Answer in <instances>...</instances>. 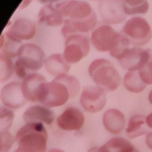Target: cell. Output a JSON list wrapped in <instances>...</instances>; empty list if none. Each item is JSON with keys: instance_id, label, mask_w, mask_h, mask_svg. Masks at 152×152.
<instances>
[{"instance_id": "obj_18", "label": "cell", "mask_w": 152, "mask_h": 152, "mask_svg": "<svg viewBox=\"0 0 152 152\" xmlns=\"http://www.w3.org/2000/svg\"><path fill=\"white\" fill-rule=\"evenodd\" d=\"M38 21L51 27H59L64 22V16L59 10L52 4L44 5L38 15Z\"/></svg>"}, {"instance_id": "obj_34", "label": "cell", "mask_w": 152, "mask_h": 152, "mask_svg": "<svg viewBox=\"0 0 152 152\" xmlns=\"http://www.w3.org/2000/svg\"><path fill=\"white\" fill-rule=\"evenodd\" d=\"M133 152H140L139 151L138 149H137V148H135L134 149V151H133Z\"/></svg>"}, {"instance_id": "obj_9", "label": "cell", "mask_w": 152, "mask_h": 152, "mask_svg": "<svg viewBox=\"0 0 152 152\" xmlns=\"http://www.w3.org/2000/svg\"><path fill=\"white\" fill-rule=\"evenodd\" d=\"M81 104L86 111L97 113L102 110L107 103L105 91L98 86L85 88L81 95Z\"/></svg>"}, {"instance_id": "obj_31", "label": "cell", "mask_w": 152, "mask_h": 152, "mask_svg": "<svg viewBox=\"0 0 152 152\" xmlns=\"http://www.w3.org/2000/svg\"><path fill=\"white\" fill-rule=\"evenodd\" d=\"M88 152H107L103 146L100 147H94L91 148Z\"/></svg>"}, {"instance_id": "obj_1", "label": "cell", "mask_w": 152, "mask_h": 152, "mask_svg": "<svg viewBox=\"0 0 152 152\" xmlns=\"http://www.w3.org/2000/svg\"><path fill=\"white\" fill-rule=\"evenodd\" d=\"M57 8L69 20L74 34H86L97 22V15L91 5L86 1H70L58 3Z\"/></svg>"}, {"instance_id": "obj_3", "label": "cell", "mask_w": 152, "mask_h": 152, "mask_svg": "<svg viewBox=\"0 0 152 152\" xmlns=\"http://www.w3.org/2000/svg\"><path fill=\"white\" fill-rule=\"evenodd\" d=\"M89 73L97 86L104 91H114L121 85V78L119 72L106 59L94 60L89 67Z\"/></svg>"}, {"instance_id": "obj_8", "label": "cell", "mask_w": 152, "mask_h": 152, "mask_svg": "<svg viewBox=\"0 0 152 152\" xmlns=\"http://www.w3.org/2000/svg\"><path fill=\"white\" fill-rule=\"evenodd\" d=\"M48 84L44 76L34 72L23 80L22 91L27 101L42 103L47 94Z\"/></svg>"}, {"instance_id": "obj_27", "label": "cell", "mask_w": 152, "mask_h": 152, "mask_svg": "<svg viewBox=\"0 0 152 152\" xmlns=\"http://www.w3.org/2000/svg\"><path fill=\"white\" fill-rule=\"evenodd\" d=\"M14 112L4 107L0 109V131L8 130L11 128L14 120Z\"/></svg>"}, {"instance_id": "obj_17", "label": "cell", "mask_w": 152, "mask_h": 152, "mask_svg": "<svg viewBox=\"0 0 152 152\" xmlns=\"http://www.w3.org/2000/svg\"><path fill=\"white\" fill-rule=\"evenodd\" d=\"M54 113L48 108L40 106H34L28 108L23 114L24 121L30 122H44L51 124L55 120Z\"/></svg>"}, {"instance_id": "obj_10", "label": "cell", "mask_w": 152, "mask_h": 152, "mask_svg": "<svg viewBox=\"0 0 152 152\" xmlns=\"http://www.w3.org/2000/svg\"><path fill=\"white\" fill-rule=\"evenodd\" d=\"M69 98H71V96L68 88L55 78L48 82L47 94L42 103L47 107H57L64 105Z\"/></svg>"}, {"instance_id": "obj_23", "label": "cell", "mask_w": 152, "mask_h": 152, "mask_svg": "<svg viewBox=\"0 0 152 152\" xmlns=\"http://www.w3.org/2000/svg\"><path fill=\"white\" fill-rule=\"evenodd\" d=\"M123 7L125 14L132 15L147 13L149 5L146 1H124Z\"/></svg>"}, {"instance_id": "obj_13", "label": "cell", "mask_w": 152, "mask_h": 152, "mask_svg": "<svg viewBox=\"0 0 152 152\" xmlns=\"http://www.w3.org/2000/svg\"><path fill=\"white\" fill-rule=\"evenodd\" d=\"M36 26L26 18L18 19L11 26L6 35L14 40L22 42L32 38L36 34Z\"/></svg>"}, {"instance_id": "obj_25", "label": "cell", "mask_w": 152, "mask_h": 152, "mask_svg": "<svg viewBox=\"0 0 152 152\" xmlns=\"http://www.w3.org/2000/svg\"><path fill=\"white\" fill-rule=\"evenodd\" d=\"M138 70L140 77L145 84H152V52L150 49L146 58Z\"/></svg>"}, {"instance_id": "obj_22", "label": "cell", "mask_w": 152, "mask_h": 152, "mask_svg": "<svg viewBox=\"0 0 152 152\" xmlns=\"http://www.w3.org/2000/svg\"><path fill=\"white\" fill-rule=\"evenodd\" d=\"M107 152H133L134 146L125 139L115 137L102 146Z\"/></svg>"}, {"instance_id": "obj_28", "label": "cell", "mask_w": 152, "mask_h": 152, "mask_svg": "<svg viewBox=\"0 0 152 152\" xmlns=\"http://www.w3.org/2000/svg\"><path fill=\"white\" fill-rule=\"evenodd\" d=\"M15 138L8 130L0 131V151L8 152L15 143Z\"/></svg>"}, {"instance_id": "obj_19", "label": "cell", "mask_w": 152, "mask_h": 152, "mask_svg": "<svg viewBox=\"0 0 152 152\" xmlns=\"http://www.w3.org/2000/svg\"><path fill=\"white\" fill-rule=\"evenodd\" d=\"M45 68L48 72L53 76H57L67 74L71 65L65 59L64 55L55 54L46 60Z\"/></svg>"}, {"instance_id": "obj_7", "label": "cell", "mask_w": 152, "mask_h": 152, "mask_svg": "<svg viewBox=\"0 0 152 152\" xmlns=\"http://www.w3.org/2000/svg\"><path fill=\"white\" fill-rule=\"evenodd\" d=\"M121 37L108 25H102L96 28L91 33V41L97 51L110 52L117 46Z\"/></svg>"}, {"instance_id": "obj_20", "label": "cell", "mask_w": 152, "mask_h": 152, "mask_svg": "<svg viewBox=\"0 0 152 152\" xmlns=\"http://www.w3.org/2000/svg\"><path fill=\"white\" fill-rule=\"evenodd\" d=\"M146 118L141 114H135L129 120L126 134L130 139L135 138L148 133V129L146 125Z\"/></svg>"}, {"instance_id": "obj_24", "label": "cell", "mask_w": 152, "mask_h": 152, "mask_svg": "<svg viewBox=\"0 0 152 152\" xmlns=\"http://www.w3.org/2000/svg\"><path fill=\"white\" fill-rule=\"evenodd\" d=\"M12 58L1 52L0 53V80L3 82L8 80L13 75L15 65Z\"/></svg>"}, {"instance_id": "obj_21", "label": "cell", "mask_w": 152, "mask_h": 152, "mask_svg": "<svg viewBox=\"0 0 152 152\" xmlns=\"http://www.w3.org/2000/svg\"><path fill=\"white\" fill-rule=\"evenodd\" d=\"M124 85L130 92L135 93L142 92L147 86L142 81L138 70L130 71L125 74Z\"/></svg>"}, {"instance_id": "obj_4", "label": "cell", "mask_w": 152, "mask_h": 152, "mask_svg": "<svg viewBox=\"0 0 152 152\" xmlns=\"http://www.w3.org/2000/svg\"><path fill=\"white\" fill-rule=\"evenodd\" d=\"M121 34L125 37L130 45L135 47L143 46L151 39V27L145 19L136 17L125 23Z\"/></svg>"}, {"instance_id": "obj_14", "label": "cell", "mask_w": 152, "mask_h": 152, "mask_svg": "<svg viewBox=\"0 0 152 152\" xmlns=\"http://www.w3.org/2000/svg\"><path fill=\"white\" fill-rule=\"evenodd\" d=\"M84 120V115L79 109L71 107L58 117L57 124L64 130H79L83 126Z\"/></svg>"}, {"instance_id": "obj_2", "label": "cell", "mask_w": 152, "mask_h": 152, "mask_svg": "<svg viewBox=\"0 0 152 152\" xmlns=\"http://www.w3.org/2000/svg\"><path fill=\"white\" fill-rule=\"evenodd\" d=\"M16 140L22 152H45L48 132L42 122H30L18 131Z\"/></svg>"}, {"instance_id": "obj_15", "label": "cell", "mask_w": 152, "mask_h": 152, "mask_svg": "<svg viewBox=\"0 0 152 152\" xmlns=\"http://www.w3.org/2000/svg\"><path fill=\"white\" fill-rule=\"evenodd\" d=\"M149 49L144 50L138 47L129 48L117 60L124 69L130 71L138 70L146 58Z\"/></svg>"}, {"instance_id": "obj_16", "label": "cell", "mask_w": 152, "mask_h": 152, "mask_svg": "<svg viewBox=\"0 0 152 152\" xmlns=\"http://www.w3.org/2000/svg\"><path fill=\"white\" fill-rule=\"evenodd\" d=\"M103 123L107 130L113 134L122 132L126 125L124 114L118 109H110L104 114Z\"/></svg>"}, {"instance_id": "obj_11", "label": "cell", "mask_w": 152, "mask_h": 152, "mask_svg": "<svg viewBox=\"0 0 152 152\" xmlns=\"http://www.w3.org/2000/svg\"><path fill=\"white\" fill-rule=\"evenodd\" d=\"M1 98L6 106L12 109L22 107L27 101L22 91V83L17 81L10 82L3 87Z\"/></svg>"}, {"instance_id": "obj_33", "label": "cell", "mask_w": 152, "mask_h": 152, "mask_svg": "<svg viewBox=\"0 0 152 152\" xmlns=\"http://www.w3.org/2000/svg\"><path fill=\"white\" fill-rule=\"evenodd\" d=\"M148 99H149V102L152 105V91L149 93V96H148Z\"/></svg>"}, {"instance_id": "obj_6", "label": "cell", "mask_w": 152, "mask_h": 152, "mask_svg": "<svg viewBox=\"0 0 152 152\" xmlns=\"http://www.w3.org/2000/svg\"><path fill=\"white\" fill-rule=\"evenodd\" d=\"M17 56L18 61L30 74L42 69L46 61L43 50L39 46L32 43L22 45L18 52Z\"/></svg>"}, {"instance_id": "obj_30", "label": "cell", "mask_w": 152, "mask_h": 152, "mask_svg": "<svg viewBox=\"0 0 152 152\" xmlns=\"http://www.w3.org/2000/svg\"><path fill=\"white\" fill-rule=\"evenodd\" d=\"M146 123L149 128H152V113L146 118Z\"/></svg>"}, {"instance_id": "obj_12", "label": "cell", "mask_w": 152, "mask_h": 152, "mask_svg": "<svg viewBox=\"0 0 152 152\" xmlns=\"http://www.w3.org/2000/svg\"><path fill=\"white\" fill-rule=\"evenodd\" d=\"M99 9L101 17L107 24H119L126 19V15L124 10L122 1H102L100 3Z\"/></svg>"}, {"instance_id": "obj_5", "label": "cell", "mask_w": 152, "mask_h": 152, "mask_svg": "<svg viewBox=\"0 0 152 152\" xmlns=\"http://www.w3.org/2000/svg\"><path fill=\"white\" fill-rule=\"evenodd\" d=\"M66 38L64 56L69 63H77L88 55L90 50L88 36L76 33Z\"/></svg>"}, {"instance_id": "obj_32", "label": "cell", "mask_w": 152, "mask_h": 152, "mask_svg": "<svg viewBox=\"0 0 152 152\" xmlns=\"http://www.w3.org/2000/svg\"><path fill=\"white\" fill-rule=\"evenodd\" d=\"M48 152H64L63 150H61L59 149H56V148H54V149H51Z\"/></svg>"}, {"instance_id": "obj_26", "label": "cell", "mask_w": 152, "mask_h": 152, "mask_svg": "<svg viewBox=\"0 0 152 152\" xmlns=\"http://www.w3.org/2000/svg\"><path fill=\"white\" fill-rule=\"evenodd\" d=\"M56 78L64 83L69 89L71 93V98L76 97L80 91V82L75 77L67 74H62Z\"/></svg>"}, {"instance_id": "obj_29", "label": "cell", "mask_w": 152, "mask_h": 152, "mask_svg": "<svg viewBox=\"0 0 152 152\" xmlns=\"http://www.w3.org/2000/svg\"><path fill=\"white\" fill-rule=\"evenodd\" d=\"M145 142L148 147L152 150V132L148 134L146 138Z\"/></svg>"}]
</instances>
